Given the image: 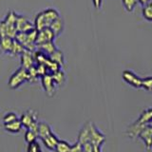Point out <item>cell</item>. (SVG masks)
<instances>
[{
    "label": "cell",
    "mask_w": 152,
    "mask_h": 152,
    "mask_svg": "<svg viewBox=\"0 0 152 152\" xmlns=\"http://www.w3.org/2000/svg\"><path fill=\"white\" fill-rule=\"evenodd\" d=\"M17 14L14 12H9L3 21L0 22V38L10 37L14 39L17 33L15 28Z\"/></svg>",
    "instance_id": "1"
},
{
    "label": "cell",
    "mask_w": 152,
    "mask_h": 152,
    "mask_svg": "<svg viewBox=\"0 0 152 152\" xmlns=\"http://www.w3.org/2000/svg\"><path fill=\"white\" fill-rule=\"evenodd\" d=\"M58 17H60V14L55 9H47L37 14L33 25L37 31H40L42 28H50V24Z\"/></svg>",
    "instance_id": "2"
},
{
    "label": "cell",
    "mask_w": 152,
    "mask_h": 152,
    "mask_svg": "<svg viewBox=\"0 0 152 152\" xmlns=\"http://www.w3.org/2000/svg\"><path fill=\"white\" fill-rule=\"evenodd\" d=\"M36 35H37V30L36 28H33V30L26 32H17L14 39L20 43L25 50L30 51H34L36 48L35 45Z\"/></svg>",
    "instance_id": "3"
},
{
    "label": "cell",
    "mask_w": 152,
    "mask_h": 152,
    "mask_svg": "<svg viewBox=\"0 0 152 152\" xmlns=\"http://www.w3.org/2000/svg\"><path fill=\"white\" fill-rule=\"evenodd\" d=\"M26 81H30V76L28 70L21 66L11 76L9 80V86L11 88H17Z\"/></svg>",
    "instance_id": "4"
},
{
    "label": "cell",
    "mask_w": 152,
    "mask_h": 152,
    "mask_svg": "<svg viewBox=\"0 0 152 152\" xmlns=\"http://www.w3.org/2000/svg\"><path fill=\"white\" fill-rule=\"evenodd\" d=\"M123 80L125 81L126 84H128L134 88H142V78L139 77L137 74H135L131 70H124L122 74Z\"/></svg>",
    "instance_id": "5"
},
{
    "label": "cell",
    "mask_w": 152,
    "mask_h": 152,
    "mask_svg": "<svg viewBox=\"0 0 152 152\" xmlns=\"http://www.w3.org/2000/svg\"><path fill=\"white\" fill-rule=\"evenodd\" d=\"M55 38V35L50 28H42L40 31H37V35L35 39V45L36 47L40 46L44 43H47L49 41H53Z\"/></svg>",
    "instance_id": "6"
},
{
    "label": "cell",
    "mask_w": 152,
    "mask_h": 152,
    "mask_svg": "<svg viewBox=\"0 0 152 152\" xmlns=\"http://www.w3.org/2000/svg\"><path fill=\"white\" fill-rule=\"evenodd\" d=\"M15 28L17 32H26L35 28L34 25L28 21L27 17L23 15H17L15 21Z\"/></svg>",
    "instance_id": "7"
},
{
    "label": "cell",
    "mask_w": 152,
    "mask_h": 152,
    "mask_svg": "<svg viewBox=\"0 0 152 152\" xmlns=\"http://www.w3.org/2000/svg\"><path fill=\"white\" fill-rule=\"evenodd\" d=\"M20 58H21V66L25 69L28 70V69H31V66H34L35 59H34L33 51L25 50L20 54Z\"/></svg>",
    "instance_id": "8"
},
{
    "label": "cell",
    "mask_w": 152,
    "mask_h": 152,
    "mask_svg": "<svg viewBox=\"0 0 152 152\" xmlns=\"http://www.w3.org/2000/svg\"><path fill=\"white\" fill-rule=\"evenodd\" d=\"M139 138L142 140L146 149L149 151L152 148V127L149 125H146L139 134Z\"/></svg>",
    "instance_id": "9"
},
{
    "label": "cell",
    "mask_w": 152,
    "mask_h": 152,
    "mask_svg": "<svg viewBox=\"0 0 152 152\" xmlns=\"http://www.w3.org/2000/svg\"><path fill=\"white\" fill-rule=\"evenodd\" d=\"M145 126L146 125L140 124L139 122L135 121L132 125L128 126L127 129H126V135L129 138H131V139H136L137 137H139V134Z\"/></svg>",
    "instance_id": "10"
},
{
    "label": "cell",
    "mask_w": 152,
    "mask_h": 152,
    "mask_svg": "<svg viewBox=\"0 0 152 152\" xmlns=\"http://www.w3.org/2000/svg\"><path fill=\"white\" fill-rule=\"evenodd\" d=\"M42 85H43V88L45 89V91L49 94L50 96H52L55 90V87H54L55 83L50 74H46L44 76H42Z\"/></svg>",
    "instance_id": "11"
},
{
    "label": "cell",
    "mask_w": 152,
    "mask_h": 152,
    "mask_svg": "<svg viewBox=\"0 0 152 152\" xmlns=\"http://www.w3.org/2000/svg\"><path fill=\"white\" fill-rule=\"evenodd\" d=\"M64 27L65 26H64L63 19H62L61 17H58V18H56L55 20L50 24V28L52 31H53L55 37H57V36H59L62 32H63Z\"/></svg>",
    "instance_id": "12"
},
{
    "label": "cell",
    "mask_w": 152,
    "mask_h": 152,
    "mask_svg": "<svg viewBox=\"0 0 152 152\" xmlns=\"http://www.w3.org/2000/svg\"><path fill=\"white\" fill-rule=\"evenodd\" d=\"M42 140H43V142H44V145H46L47 148H49L50 150H54L57 144H58V142H59V140L57 139L56 136L52 132L48 136H46L45 138H43Z\"/></svg>",
    "instance_id": "13"
},
{
    "label": "cell",
    "mask_w": 152,
    "mask_h": 152,
    "mask_svg": "<svg viewBox=\"0 0 152 152\" xmlns=\"http://www.w3.org/2000/svg\"><path fill=\"white\" fill-rule=\"evenodd\" d=\"M36 120H35V118H34V114H33V112H31V111H27V112H25L22 115L21 119H20V122L22 124V126H25L27 129Z\"/></svg>",
    "instance_id": "14"
},
{
    "label": "cell",
    "mask_w": 152,
    "mask_h": 152,
    "mask_svg": "<svg viewBox=\"0 0 152 152\" xmlns=\"http://www.w3.org/2000/svg\"><path fill=\"white\" fill-rule=\"evenodd\" d=\"M36 48H38V50L44 52V53L47 55H50L52 52H54L57 50L53 41H49L47 43H44V44H42Z\"/></svg>",
    "instance_id": "15"
},
{
    "label": "cell",
    "mask_w": 152,
    "mask_h": 152,
    "mask_svg": "<svg viewBox=\"0 0 152 152\" xmlns=\"http://www.w3.org/2000/svg\"><path fill=\"white\" fill-rule=\"evenodd\" d=\"M12 38L10 37H1L0 38V50L5 53H10L12 46Z\"/></svg>",
    "instance_id": "16"
},
{
    "label": "cell",
    "mask_w": 152,
    "mask_h": 152,
    "mask_svg": "<svg viewBox=\"0 0 152 152\" xmlns=\"http://www.w3.org/2000/svg\"><path fill=\"white\" fill-rule=\"evenodd\" d=\"M5 129L9 132H12V133H17L21 130L22 128V124L20 122V120H15L12 123H9V124H5Z\"/></svg>",
    "instance_id": "17"
},
{
    "label": "cell",
    "mask_w": 152,
    "mask_h": 152,
    "mask_svg": "<svg viewBox=\"0 0 152 152\" xmlns=\"http://www.w3.org/2000/svg\"><path fill=\"white\" fill-rule=\"evenodd\" d=\"M152 121V108L145 109L142 112L139 119H137V122L140 124H144V125H148Z\"/></svg>",
    "instance_id": "18"
},
{
    "label": "cell",
    "mask_w": 152,
    "mask_h": 152,
    "mask_svg": "<svg viewBox=\"0 0 152 152\" xmlns=\"http://www.w3.org/2000/svg\"><path fill=\"white\" fill-rule=\"evenodd\" d=\"M51 133L50 126L46 123H39L38 124V137H40L41 139L45 138L49 134Z\"/></svg>",
    "instance_id": "19"
},
{
    "label": "cell",
    "mask_w": 152,
    "mask_h": 152,
    "mask_svg": "<svg viewBox=\"0 0 152 152\" xmlns=\"http://www.w3.org/2000/svg\"><path fill=\"white\" fill-rule=\"evenodd\" d=\"M50 59L51 61H53L54 63L58 64L60 66H63L64 64V55H63V52L59 50H56L54 52H52L50 55H49Z\"/></svg>",
    "instance_id": "20"
},
{
    "label": "cell",
    "mask_w": 152,
    "mask_h": 152,
    "mask_svg": "<svg viewBox=\"0 0 152 152\" xmlns=\"http://www.w3.org/2000/svg\"><path fill=\"white\" fill-rule=\"evenodd\" d=\"M73 145H70L65 141H59L55 147L56 152H72Z\"/></svg>",
    "instance_id": "21"
},
{
    "label": "cell",
    "mask_w": 152,
    "mask_h": 152,
    "mask_svg": "<svg viewBox=\"0 0 152 152\" xmlns=\"http://www.w3.org/2000/svg\"><path fill=\"white\" fill-rule=\"evenodd\" d=\"M142 16L145 17V20L152 22V3H147L145 6H142Z\"/></svg>",
    "instance_id": "22"
},
{
    "label": "cell",
    "mask_w": 152,
    "mask_h": 152,
    "mask_svg": "<svg viewBox=\"0 0 152 152\" xmlns=\"http://www.w3.org/2000/svg\"><path fill=\"white\" fill-rule=\"evenodd\" d=\"M24 50H25L24 47L19 42H17L15 39H13V41H12V49H11V52H10V54L19 55V54H21Z\"/></svg>",
    "instance_id": "23"
},
{
    "label": "cell",
    "mask_w": 152,
    "mask_h": 152,
    "mask_svg": "<svg viewBox=\"0 0 152 152\" xmlns=\"http://www.w3.org/2000/svg\"><path fill=\"white\" fill-rule=\"evenodd\" d=\"M50 75H51V77H52V79H53L55 84L62 85V84L64 83V81H65V74H64L63 71H61L60 69L55 71V72H53V73H51Z\"/></svg>",
    "instance_id": "24"
},
{
    "label": "cell",
    "mask_w": 152,
    "mask_h": 152,
    "mask_svg": "<svg viewBox=\"0 0 152 152\" xmlns=\"http://www.w3.org/2000/svg\"><path fill=\"white\" fill-rule=\"evenodd\" d=\"M124 7H125L126 11L128 12H132L135 10L138 1L137 0H122Z\"/></svg>",
    "instance_id": "25"
},
{
    "label": "cell",
    "mask_w": 152,
    "mask_h": 152,
    "mask_svg": "<svg viewBox=\"0 0 152 152\" xmlns=\"http://www.w3.org/2000/svg\"><path fill=\"white\" fill-rule=\"evenodd\" d=\"M142 88L147 90V91H152V76L142 78Z\"/></svg>",
    "instance_id": "26"
},
{
    "label": "cell",
    "mask_w": 152,
    "mask_h": 152,
    "mask_svg": "<svg viewBox=\"0 0 152 152\" xmlns=\"http://www.w3.org/2000/svg\"><path fill=\"white\" fill-rule=\"evenodd\" d=\"M40 151H41V146L38 144V142L33 141L28 144L27 152H40Z\"/></svg>",
    "instance_id": "27"
},
{
    "label": "cell",
    "mask_w": 152,
    "mask_h": 152,
    "mask_svg": "<svg viewBox=\"0 0 152 152\" xmlns=\"http://www.w3.org/2000/svg\"><path fill=\"white\" fill-rule=\"evenodd\" d=\"M37 137H38V134L35 132H33L31 130H28L27 129V132H26V134H25V141L28 142H33V141H36L37 139Z\"/></svg>",
    "instance_id": "28"
},
{
    "label": "cell",
    "mask_w": 152,
    "mask_h": 152,
    "mask_svg": "<svg viewBox=\"0 0 152 152\" xmlns=\"http://www.w3.org/2000/svg\"><path fill=\"white\" fill-rule=\"evenodd\" d=\"M15 120H18V119H17L16 114H15V113H13V112H10V113H8L7 115H5L4 118H3L4 125H5V124L12 123V122L15 121Z\"/></svg>",
    "instance_id": "29"
},
{
    "label": "cell",
    "mask_w": 152,
    "mask_h": 152,
    "mask_svg": "<svg viewBox=\"0 0 152 152\" xmlns=\"http://www.w3.org/2000/svg\"><path fill=\"white\" fill-rule=\"evenodd\" d=\"M102 2H103V0H92L93 6L95 9H97V10H99L102 7Z\"/></svg>",
    "instance_id": "30"
},
{
    "label": "cell",
    "mask_w": 152,
    "mask_h": 152,
    "mask_svg": "<svg viewBox=\"0 0 152 152\" xmlns=\"http://www.w3.org/2000/svg\"><path fill=\"white\" fill-rule=\"evenodd\" d=\"M137 1H138V3H140L142 6H145V4L149 3L150 0H137Z\"/></svg>",
    "instance_id": "31"
},
{
    "label": "cell",
    "mask_w": 152,
    "mask_h": 152,
    "mask_svg": "<svg viewBox=\"0 0 152 152\" xmlns=\"http://www.w3.org/2000/svg\"><path fill=\"white\" fill-rule=\"evenodd\" d=\"M148 125H149V126H150L152 127V121H151V122H150V123L148 124Z\"/></svg>",
    "instance_id": "32"
},
{
    "label": "cell",
    "mask_w": 152,
    "mask_h": 152,
    "mask_svg": "<svg viewBox=\"0 0 152 152\" xmlns=\"http://www.w3.org/2000/svg\"><path fill=\"white\" fill-rule=\"evenodd\" d=\"M149 2H150V3H152V0H150V1H149Z\"/></svg>",
    "instance_id": "33"
},
{
    "label": "cell",
    "mask_w": 152,
    "mask_h": 152,
    "mask_svg": "<svg viewBox=\"0 0 152 152\" xmlns=\"http://www.w3.org/2000/svg\"><path fill=\"white\" fill-rule=\"evenodd\" d=\"M40 152H42V151H40Z\"/></svg>",
    "instance_id": "34"
}]
</instances>
